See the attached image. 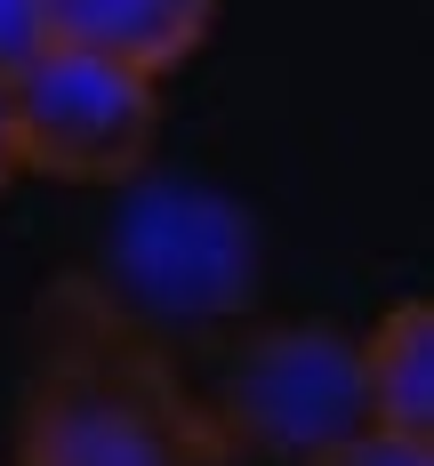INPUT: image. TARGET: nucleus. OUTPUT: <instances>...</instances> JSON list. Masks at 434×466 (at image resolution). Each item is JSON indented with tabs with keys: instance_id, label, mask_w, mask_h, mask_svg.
<instances>
[{
	"instance_id": "obj_5",
	"label": "nucleus",
	"mask_w": 434,
	"mask_h": 466,
	"mask_svg": "<svg viewBox=\"0 0 434 466\" xmlns=\"http://www.w3.org/2000/svg\"><path fill=\"white\" fill-rule=\"evenodd\" d=\"M48 41L96 48L137 73H177L193 48L217 33V0H41Z\"/></svg>"
},
{
	"instance_id": "obj_2",
	"label": "nucleus",
	"mask_w": 434,
	"mask_h": 466,
	"mask_svg": "<svg viewBox=\"0 0 434 466\" xmlns=\"http://www.w3.org/2000/svg\"><path fill=\"white\" fill-rule=\"evenodd\" d=\"M81 274L113 314L153 329L161 346L209 338V329L249 322L266 289V226L201 177L137 169L129 186H113L96 258Z\"/></svg>"
},
{
	"instance_id": "obj_1",
	"label": "nucleus",
	"mask_w": 434,
	"mask_h": 466,
	"mask_svg": "<svg viewBox=\"0 0 434 466\" xmlns=\"http://www.w3.org/2000/svg\"><path fill=\"white\" fill-rule=\"evenodd\" d=\"M16 466H241L177 346L113 314L89 274H56L33 306V370L16 402Z\"/></svg>"
},
{
	"instance_id": "obj_3",
	"label": "nucleus",
	"mask_w": 434,
	"mask_h": 466,
	"mask_svg": "<svg viewBox=\"0 0 434 466\" xmlns=\"http://www.w3.org/2000/svg\"><path fill=\"white\" fill-rule=\"evenodd\" d=\"M209 419L234 442V459L306 466L330 442L362 434V370L354 338L338 322H249L217 354L209 378Z\"/></svg>"
},
{
	"instance_id": "obj_6",
	"label": "nucleus",
	"mask_w": 434,
	"mask_h": 466,
	"mask_svg": "<svg viewBox=\"0 0 434 466\" xmlns=\"http://www.w3.org/2000/svg\"><path fill=\"white\" fill-rule=\"evenodd\" d=\"M354 370H362V419L378 434L434 442V314H427V298L386 306L378 322L354 338Z\"/></svg>"
},
{
	"instance_id": "obj_7",
	"label": "nucleus",
	"mask_w": 434,
	"mask_h": 466,
	"mask_svg": "<svg viewBox=\"0 0 434 466\" xmlns=\"http://www.w3.org/2000/svg\"><path fill=\"white\" fill-rule=\"evenodd\" d=\"M306 466H434V442H410V434H378V426H362V434L330 442L322 459H306Z\"/></svg>"
},
{
	"instance_id": "obj_4",
	"label": "nucleus",
	"mask_w": 434,
	"mask_h": 466,
	"mask_svg": "<svg viewBox=\"0 0 434 466\" xmlns=\"http://www.w3.org/2000/svg\"><path fill=\"white\" fill-rule=\"evenodd\" d=\"M16 169L56 186H129L161 145V81L96 48L48 41L8 73Z\"/></svg>"
},
{
	"instance_id": "obj_9",
	"label": "nucleus",
	"mask_w": 434,
	"mask_h": 466,
	"mask_svg": "<svg viewBox=\"0 0 434 466\" xmlns=\"http://www.w3.org/2000/svg\"><path fill=\"white\" fill-rule=\"evenodd\" d=\"M25 169H16V129H8V81H0V193L16 186Z\"/></svg>"
},
{
	"instance_id": "obj_8",
	"label": "nucleus",
	"mask_w": 434,
	"mask_h": 466,
	"mask_svg": "<svg viewBox=\"0 0 434 466\" xmlns=\"http://www.w3.org/2000/svg\"><path fill=\"white\" fill-rule=\"evenodd\" d=\"M48 48V16L41 0H0V81L25 65V56H41Z\"/></svg>"
}]
</instances>
